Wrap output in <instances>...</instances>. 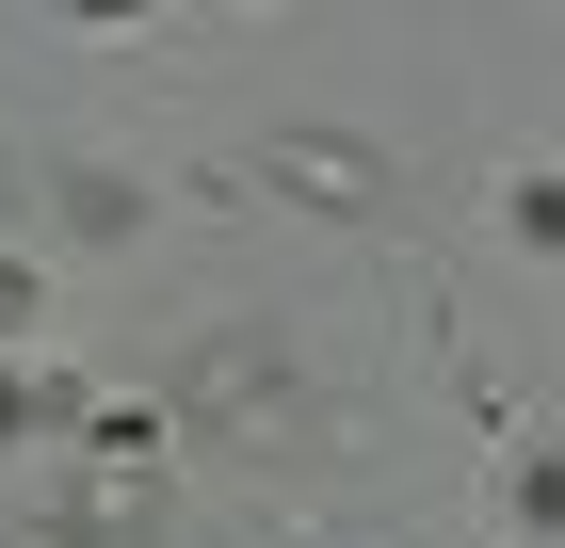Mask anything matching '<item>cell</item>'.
<instances>
[{
    "label": "cell",
    "instance_id": "obj_1",
    "mask_svg": "<svg viewBox=\"0 0 565 548\" xmlns=\"http://www.w3.org/2000/svg\"><path fill=\"white\" fill-rule=\"evenodd\" d=\"M0 307H17V275H0Z\"/></svg>",
    "mask_w": 565,
    "mask_h": 548
}]
</instances>
